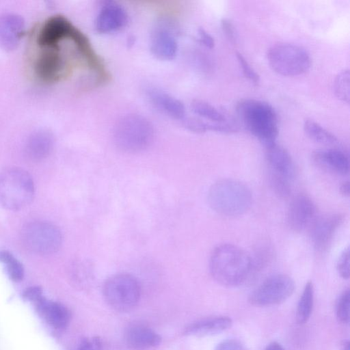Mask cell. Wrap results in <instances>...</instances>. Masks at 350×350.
<instances>
[{"label": "cell", "instance_id": "obj_1", "mask_svg": "<svg viewBox=\"0 0 350 350\" xmlns=\"http://www.w3.org/2000/svg\"><path fill=\"white\" fill-rule=\"evenodd\" d=\"M209 270L213 278L222 286L242 285L253 275L251 256L237 245H219L211 255Z\"/></svg>", "mask_w": 350, "mask_h": 350}, {"label": "cell", "instance_id": "obj_2", "mask_svg": "<svg viewBox=\"0 0 350 350\" xmlns=\"http://www.w3.org/2000/svg\"><path fill=\"white\" fill-rule=\"evenodd\" d=\"M236 112L244 127L265 148L276 143L278 118L269 103L256 99H243L237 103Z\"/></svg>", "mask_w": 350, "mask_h": 350}, {"label": "cell", "instance_id": "obj_3", "mask_svg": "<svg viewBox=\"0 0 350 350\" xmlns=\"http://www.w3.org/2000/svg\"><path fill=\"white\" fill-rule=\"evenodd\" d=\"M208 202L217 213L237 217L246 213L252 202V194L244 183L234 179H221L211 185Z\"/></svg>", "mask_w": 350, "mask_h": 350}, {"label": "cell", "instance_id": "obj_4", "mask_svg": "<svg viewBox=\"0 0 350 350\" xmlns=\"http://www.w3.org/2000/svg\"><path fill=\"white\" fill-rule=\"evenodd\" d=\"M151 122L140 115L122 117L113 129V140L117 147L126 152H139L148 148L154 139Z\"/></svg>", "mask_w": 350, "mask_h": 350}, {"label": "cell", "instance_id": "obj_5", "mask_svg": "<svg viewBox=\"0 0 350 350\" xmlns=\"http://www.w3.org/2000/svg\"><path fill=\"white\" fill-rule=\"evenodd\" d=\"M34 184L30 174L18 167L0 172V206L8 210H19L28 205L34 196Z\"/></svg>", "mask_w": 350, "mask_h": 350}, {"label": "cell", "instance_id": "obj_6", "mask_svg": "<svg viewBox=\"0 0 350 350\" xmlns=\"http://www.w3.org/2000/svg\"><path fill=\"white\" fill-rule=\"evenodd\" d=\"M270 67L283 76H297L306 72L311 66V58L303 47L291 43L273 45L267 53Z\"/></svg>", "mask_w": 350, "mask_h": 350}, {"label": "cell", "instance_id": "obj_7", "mask_svg": "<svg viewBox=\"0 0 350 350\" xmlns=\"http://www.w3.org/2000/svg\"><path fill=\"white\" fill-rule=\"evenodd\" d=\"M103 291L107 304L119 312L133 309L141 295L139 282L129 273H118L109 278L104 284Z\"/></svg>", "mask_w": 350, "mask_h": 350}, {"label": "cell", "instance_id": "obj_8", "mask_svg": "<svg viewBox=\"0 0 350 350\" xmlns=\"http://www.w3.org/2000/svg\"><path fill=\"white\" fill-rule=\"evenodd\" d=\"M22 239L29 250L42 255L56 252L62 243V233L58 228L45 221L28 224L22 231Z\"/></svg>", "mask_w": 350, "mask_h": 350}, {"label": "cell", "instance_id": "obj_9", "mask_svg": "<svg viewBox=\"0 0 350 350\" xmlns=\"http://www.w3.org/2000/svg\"><path fill=\"white\" fill-rule=\"evenodd\" d=\"M293 280L286 274H274L265 279L250 295L249 301L256 306L280 304L293 293Z\"/></svg>", "mask_w": 350, "mask_h": 350}, {"label": "cell", "instance_id": "obj_10", "mask_svg": "<svg viewBox=\"0 0 350 350\" xmlns=\"http://www.w3.org/2000/svg\"><path fill=\"white\" fill-rule=\"evenodd\" d=\"M178 29L167 18H161L154 26L150 35V50L154 55L163 60L173 59L178 51Z\"/></svg>", "mask_w": 350, "mask_h": 350}, {"label": "cell", "instance_id": "obj_11", "mask_svg": "<svg viewBox=\"0 0 350 350\" xmlns=\"http://www.w3.org/2000/svg\"><path fill=\"white\" fill-rule=\"evenodd\" d=\"M40 51L33 64V70L39 80L54 83L64 75L66 62L59 53V46L40 47Z\"/></svg>", "mask_w": 350, "mask_h": 350}, {"label": "cell", "instance_id": "obj_12", "mask_svg": "<svg viewBox=\"0 0 350 350\" xmlns=\"http://www.w3.org/2000/svg\"><path fill=\"white\" fill-rule=\"evenodd\" d=\"M79 29L66 18L55 15L48 18L40 27L36 38L39 47L57 46L64 40L72 41Z\"/></svg>", "mask_w": 350, "mask_h": 350}, {"label": "cell", "instance_id": "obj_13", "mask_svg": "<svg viewBox=\"0 0 350 350\" xmlns=\"http://www.w3.org/2000/svg\"><path fill=\"white\" fill-rule=\"evenodd\" d=\"M344 220L340 213H330L317 217L310 225V237L318 252L327 249Z\"/></svg>", "mask_w": 350, "mask_h": 350}, {"label": "cell", "instance_id": "obj_14", "mask_svg": "<svg viewBox=\"0 0 350 350\" xmlns=\"http://www.w3.org/2000/svg\"><path fill=\"white\" fill-rule=\"evenodd\" d=\"M317 208L312 200L306 195L299 194L291 200L288 212L287 223L295 232H301L310 226L316 218Z\"/></svg>", "mask_w": 350, "mask_h": 350}, {"label": "cell", "instance_id": "obj_15", "mask_svg": "<svg viewBox=\"0 0 350 350\" xmlns=\"http://www.w3.org/2000/svg\"><path fill=\"white\" fill-rule=\"evenodd\" d=\"M128 16L124 8L113 1H104L95 19V28L100 33H109L123 28Z\"/></svg>", "mask_w": 350, "mask_h": 350}, {"label": "cell", "instance_id": "obj_16", "mask_svg": "<svg viewBox=\"0 0 350 350\" xmlns=\"http://www.w3.org/2000/svg\"><path fill=\"white\" fill-rule=\"evenodd\" d=\"M312 160L320 169L334 174L345 176L349 172V157L338 149L317 150L312 154Z\"/></svg>", "mask_w": 350, "mask_h": 350}, {"label": "cell", "instance_id": "obj_17", "mask_svg": "<svg viewBox=\"0 0 350 350\" xmlns=\"http://www.w3.org/2000/svg\"><path fill=\"white\" fill-rule=\"evenodd\" d=\"M25 22L23 18L14 14L0 16V46L5 50L14 49L23 36Z\"/></svg>", "mask_w": 350, "mask_h": 350}, {"label": "cell", "instance_id": "obj_18", "mask_svg": "<svg viewBox=\"0 0 350 350\" xmlns=\"http://www.w3.org/2000/svg\"><path fill=\"white\" fill-rule=\"evenodd\" d=\"M34 304L40 317L52 327L62 329L68 325L70 312L63 304L46 299L44 297Z\"/></svg>", "mask_w": 350, "mask_h": 350}, {"label": "cell", "instance_id": "obj_19", "mask_svg": "<svg viewBox=\"0 0 350 350\" xmlns=\"http://www.w3.org/2000/svg\"><path fill=\"white\" fill-rule=\"evenodd\" d=\"M266 160L270 172L291 180L295 174V166L289 152L276 143L266 147Z\"/></svg>", "mask_w": 350, "mask_h": 350}, {"label": "cell", "instance_id": "obj_20", "mask_svg": "<svg viewBox=\"0 0 350 350\" xmlns=\"http://www.w3.org/2000/svg\"><path fill=\"white\" fill-rule=\"evenodd\" d=\"M232 324V319L226 316L208 317L187 325L183 334L198 338L213 336L228 329Z\"/></svg>", "mask_w": 350, "mask_h": 350}, {"label": "cell", "instance_id": "obj_21", "mask_svg": "<svg viewBox=\"0 0 350 350\" xmlns=\"http://www.w3.org/2000/svg\"><path fill=\"white\" fill-rule=\"evenodd\" d=\"M146 94L152 105L165 114L176 120H184L186 118L185 107L178 99L154 88L148 89Z\"/></svg>", "mask_w": 350, "mask_h": 350}, {"label": "cell", "instance_id": "obj_22", "mask_svg": "<svg viewBox=\"0 0 350 350\" xmlns=\"http://www.w3.org/2000/svg\"><path fill=\"white\" fill-rule=\"evenodd\" d=\"M125 340L131 348L145 350L158 346L161 338L151 328L141 324H133L126 329Z\"/></svg>", "mask_w": 350, "mask_h": 350}, {"label": "cell", "instance_id": "obj_23", "mask_svg": "<svg viewBox=\"0 0 350 350\" xmlns=\"http://www.w3.org/2000/svg\"><path fill=\"white\" fill-rule=\"evenodd\" d=\"M53 139L50 133L40 131L32 135L27 141L25 151L32 161H38L45 159L51 152Z\"/></svg>", "mask_w": 350, "mask_h": 350}, {"label": "cell", "instance_id": "obj_24", "mask_svg": "<svg viewBox=\"0 0 350 350\" xmlns=\"http://www.w3.org/2000/svg\"><path fill=\"white\" fill-rule=\"evenodd\" d=\"M304 130L306 135L317 143L327 146L338 143V139L333 133L312 120L304 121Z\"/></svg>", "mask_w": 350, "mask_h": 350}, {"label": "cell", "instance_id": "obj_25", "mask_svg": "<svg viewBox=\"0 0 350 350\" xmlns=\"http://www.w3.org/2000/svg\"><path fill=\"white\" fill-rule=\"evenodd\" d=\"M314 287L311 282L306 284L298 301L296 319L300 324H304L309 319L313 308Z\"/></svg>", "mask_w": 350, "mask_h": 350}, {"label": "cell", "instance_id": "obj_26", "mask_svg": "<svg viewBox=\"0 0 350 350\" xmlns=\"http://www.w3.org/2000/svg\"><path fill=\"white\" fill-rule=\"evenodd\" d=\"M191 108L195 114L211 122L221 123L228 121L223 113L205 101L194 100L191 105Z\"/></svg>", "mask_w": 350, "mask_h": 350}, {"label": "cell", "instance_id": "obj_27", "mask_svg": "<svg viewBox=\"0 0 350 350\" xmlns=\"http://www.w3.org/2000/svg\"><path fill=\"white\" fill-rule=\"evenodd\" d=\"M0 262L5 268L7 275L14 282H20L24 277L23 265L8 251H0Z\"/></svg>", "mask_w": 350, "mask_h": 350}, {"label": "cell", "instance_id": "obj_28", "mask_svg": "<svg viewBox=\"0 0 350 350\" xmlns=\"http://www.w3.org/2000/svg\"><path fill=\"white\" fill-rule=\"evenodd\" d=\"M334 91L338 99L349 104L350 100V73L349 69L340 72L334 82Z\"/></svg>", "mask_w": 350, "mask_h": 350}, {"label": "cell", "instance_id": "obj_29", "mask_svg": "<svg viewBox=\"0 0 350 350\" xmlns=\"http://www.w3.org/2000/svg\"><path fill=\"white\" fill-rule=\"evenodd\" d=\"M338 321L342 324H349L350 321V291L344 290L338 296L335 306Z\"/></svg>", "mask_w": 350, "mask_h": 350}, {"label": "cell", "instance_id": "obj_30", "mask_svg": "<svg viewBox=\"0 0 350 350\" xmlns=\"http://www.w3.org/2000/svg\"><path fill=\"white\" fill-rule=\"evenodd\" d=\"M290 180L270 172L269 182L273 191L282 198H287L291 193Z\"/></svg>", "mask_w": 350, "mask_h": 350}, {"label": "cell", "instance_id": "obj_31", "mask_svg": "<svg viewBox=\"0 0 350 350\" xmlns=\"http://www.w3.org/2000/svg\"><path fill=\"white\" fill-rule=\"evenodd\" d=\"M336 270L338 275L345 280L350 276V250L349 247H346L340 254L337 262Z\"/></svg>", "mask_w": 350, "mask_h": 350}, {"label": "cell", "instance_id": "obj_32", "mask_svg": "<svg viewBox=\"0 0 350 350\" xmlns=\"http://www.w3.org/2000/svg\"><path fill=\"white\" fill-rule=\"evenodd\" d=\"M236 57L239 64L241 68L243 75L253 84L257 85L260 81V76L251 66L243 55L239 53H236Z\"/></svg>", "mask_w": 350, "mask_h": 350}, {"label": "cell", "instance_id": "obj_33", "mask_svg": "<svg viewBox=\"0 0 350 350\" xmlns=\"http://www.w3.org/2000/svg\"><path fill=\"white\" fill-rule=\"evenodd\" d=\"M73 271L78 280L89 282L93 275L92 266L89 261L81 260L73 266Z\"/></svg>", "mask_w": 350, "mask_h": 350}, {"label": "cell", "instance_id": "obj_34", "mask_svg": "<svg viewBox=\"0 0 350 350\" xmlns=\"http://www.w3.org/2000/svg\"><path fill=\"white\" fill-rule=\"evenodd\" d=\"M43 297L42 289L38 286L29 287L22 293V297L24 300L33 304L38 301Z\"/></svg>", "mask_w": 350, "mask_h": 350}, {"label": "cell", "instance_id": "obj_35", "mask_svg": "<svg viewBox=\"0 0 350 350\" xmlns=\"http://www.w3.org/2000/svg\"><path fill=\"white\" fill-rule=\"evenodd\" d=\"M221 27L227 38L230 42H235L237 39V32L232 21L227 18H223L221 20Z\"/></svg>", "mask_w": 350, "mask_h": 350}, {"label": "cell", "instance_id": "obj_36", "mask_svg": "<svg viewBox=\"0 0 350 350\" xmlns=\"http://www.w3.org/2000/svg\"><path fill=\"white\" fill-rule=\"evenodd\" d=\"M214 350H247L239 340L227 339L219 342Z\"/></svg>", "mask_w": 350, "mask_h": 350}, {"label": "cell", "instance_id": "obj_37", "mask_svg": "<svg viewBox=\"0 0 350 350\" xmlns=\"http://www.w3.org/2000/svg\"><path fill=\"white\" fill-rule=\"evenodd\" d=\"M77 350H103L100 340L97 337L83 339Z\"/></svg>", "mask_w": 350, "mask_h": 350}, {"label": "cell", "instance_id": "obj_38", "mask_svg": "<svg viewBox=\"0 0 350 350\" xmlns=\"http://www.w3.org/2000/svg\"><path fill=\"white\" fill-rule=\"evenodd\" d=\"M198 34L200 42L206 47L212 49L215 46L213 37L203 28H199Z\"/></svg>", "mask_w": 350, "mask_h": 350}, {"label": "cell", "instance_id": "obj_39", "mask_svg": "<svg viewBox=\"0 0 350 350\" xmlns=\"http://www.w3.org/2000/svg\"><path fill=\"white\" fill-rule=\"evenodd\" d=\"M340 191L342 195L345 197L350 196V183L349 181H345L340 187Z\"/></svg>", "mask_w": 350, "mask_h": 350}, {"label": "cell", "instance_id": "obj_40", "mask_svg": "<svg viewBox=\"0 0 350 350\" xmlns=\"http://www.w3.org/2000/svg\"><path fill=\"white\" fill-rule=\"evenodd\" d=\"M265 350H284V349L278 342H272L266 347Z\"/></svg>", "mask_w": 350, "mask_h": 350}, {"label": "cell", "instance_id": "obj_41", "mask_svg": "<svg viewBox=\"0 0 350 350\" xmlns=\"http://www.w3.org/2000/svg\"><path fill=\"white\" fill-rule=\"evenodd\" d=\"M341 350H350V342L348 340L342 341L341 344Z\"/></svg>", "mask_w": 350, "mask_h": 350}]
</instances>
